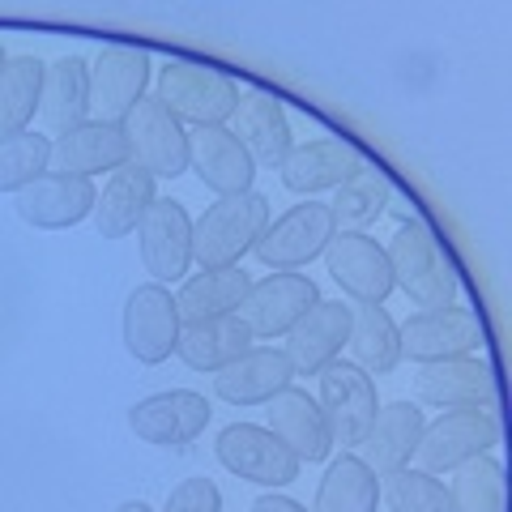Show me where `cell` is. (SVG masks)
<instances>
[{"instance_id": "2e32d148", "label": "cell", "mask_w": 512, "mask_h": 512, "mask_svg": "<svg viewBox=\"0 0 512 512\" xmlns=\"http://www.w3.org/2000/svg\"><path fill=\"white\" fill-rule=\"evenodd\" d=\"M210 423V402L192 389H171L154 393L146 402H137L128 410V427L137 440L158 444V448H184L192 444Z\"/></svg>"}, {"instance_id": "8fae6325", "label": "cell", "mask_w": 512, "mask_h": 512, "mask_svg": "<svg viewBox=\"0 0 512 512\" xmlns=\"http://www.w3.org/2000/svg\"><path fill=\"white\" fill-rule=\"evenodd\" d=\"M320 303V291L308 274H269L261 282H252L248 299L239 303V320L248 325L256 342H274L286 338L295 329V320H303Z\"/></svg>"}, {"instance_id": "ab89813d", "label": "cell", "mask_w": 512, "mask_h": 512, "mask_svg": "<svg viewBox=\"0 0 512 512\" xmlns=\"http://www.w3.org/2000/svg\"><path fill=\"white\" fill-rule=\"evenodd\" d=\"M5 60H9V56H5V47H0V69H5Z\"/></svg>"}, {"instance_id": "cb8c5ba5", "label": "cell", "mask_w": 512, "mask_h": 512, "mask_svg": "<svg viewBox=\"0 0 512 512\" xmlns=\"http://www.w3.org/2000/svg\"><path fill=\"white\" fill-rule=\"evenodd\" d=\"M265 406H269L265 410L269 431H274V436L299 457V466L303 461L316 466V461H325L333 453V440H329V427H325V414H320L316 397L295 389V384H286V389L278 397H269Z\"/></svg>"}, {"instance_id": "74e56055", "label": "cell", "mask_w": 512, "mask_h": 512, "mask_svg": "<svg viewBox=\"0 0 512 512\" xmlns=\"http://www.w3.org/2000/svg\"><path fill=\"white\" fill-rule=\"evenodd\" d=\"M252 512H308L299 500H291V495H278V491H265L261 500L252 504Z\"/></svg>"}, {"instance_id": "f1b7e54d", "label": "cell", "mask_w": 512, "mask_h": 512, "mask_svg": "<svg viewBox=\"0 0 512 512\" xmlns=\"http://www.w3.org/2000/svg\"><path fill=\"white\" fill-rule=\"evenodd\" d=\"M252 278L244 265L231 269H201L180 282L175 291V308H180V320L192 325V320H214V316H235L239 303L248 299Z\"/></svg>"}, {"instance_id": "f35d334b", "label": "cell", "mask_w": 512, "mask_h": 512, "mask_svg": "<svg viewBox=\"0 0 512 512\" xmlns=\"http://www.w3.org/2000/svg\"><path fill=\"white\" fill-rule=\"evenodd\" d=\"M116 512H154V508H150L146 500H128V504H120Z\"/></svg>"}, {"instance_id": "83f0119b", "label": "cell", "mask_w": 512, "mask_h": 512, "mask_svg": "<svg viewBox=\"0 0 512 512\" xmlns=\"http://www.w3.org/2000/svg\"><path fill=\"white\" fill-rule=\"evenodd\" d=\"M252 333L239 316H214V320H192V325L180 329V346H175V355H180L192 372H222L227 363H235L239 355H248L252 350Z\"/></svg>"}, {"instance_id": "4dcf8cb0", "label": "cell", "mask_w": 512, "mask_h": 512, "mask_svg": "<svg viewBox=\"0 0 512 512\" xmlns=\"http://www.w3.org/2000/svg\"><path fill=\"white\" fill-rule=\"evenodd\" d=\"M376 508H380V474L359 453L333 457L316 487L312 512H376Z\"/></svg>"}, {"instance_id": "7402d4cb", "label": "cell", "mask_w": 512, "mask_h": 512, "mask_svg": "<svg viewBox=\"0 0 512 512\" xmlns=\"http://www.w3.org/2000/svg\"><path fill=\"white\" fill-rule=\"evenodd\" d=\"M295 380L291 359L274 346H252L222 372H214V397L227 406H265Z\"/></svg>"}, {"instance_id": "8d00e7d4", "label": "cell", "mask_w": 512, "mask_h": 512, "mask_svg": "<svg viewBox=\"0 0 512 512\" xmlns=\"http://www.w3.org/2000/svg\"><path fill=\"white\" fill-rule=\"evenodd\" d=\"M163 512H222V491L214 487V478H184L167 495Z\"/></svg>"}, {"instance_id": "d6986e66", "label": "cell", "mask_w": 512, "mask_h": 512, "mask_svg": "<svg viewBox=\"0 0 512 512\" xmlns=\"http://www.w3.org/2000/svg\"><path fill=\"white\" fill-rule=\"evenodd\" d=\"M346 338H350V303L320 299L316 308L303 320H295V329L286 333L282 355L291 359L295 376H320L333 359H342Z\"/></svg>"}, {"instance_id": "30bf717a", "label": "cell", "mask_w": 512, "mask_h": 512, "mask_svg": "<svg viewBox=\"0 0 512 512\" xmlns=\"http://www.w3.org/2000/svg\"><path fill=\"white\" fill-rule=\"evenodd\" d=\"M402 359L414 363H440V359H466L483 350V320L470 308H431L414 312L406 325H397Z\"/></svg>"}, {"instance_id": "ac0fdd59", "label": "cell", "mask_w": 512, "mask_h": 512, "mask_svg": "<svg viewBox=\"0 0 512 512\" xmlns=\"http://www.w3.org/2000/svg\"><path fill=\"white\" fill-rule=\"evenodd\" d=\"M188 171H197V180L210 192H218V197L252 192V180H256V163L227 124L192 128L188 133Z\"/></svg>"}, {"instance_id": "f546056e", "label": "cell", "mask_w": 512, "mask_h": 512, "mask_svg": "<svg viewBox=\"0 0 512 512\" xmlns=\"http://www.w3.org/2000/svg\"><path fill=\"white\" fill-rule=\"evenodd\" d=\"M350 363L367 376H384L402 363V342H397V320L376 308V303H350Z\"/></svg>"}, {"instance_id": "5b68a950", "label": "cell", "mask_w": 512, "mask_h": 512, "mask_svg": "<svg viewBox=\"0 0 512 512\" xmlns=\"http://www.w3.org/2000/svg\"><path fill=\"white\" fill-rule=\"evenodd\" d=\"M338 235L333 227V214L325 201H303V205H291L282 218H269L265 235L256 239V261L274 274H295V269L312 265L316 256H325L329 239Z\"/></svg>"}, {"instance_id": "277c9868", "label": "cell", "mask_w": 512, "mask_h": 512, "mask_svg": "<svg viewBox=\"0 0 512 512\" xmlns=\"http://www.w3.org/2000/svg\"><path fill=\"white\" fill-rule=\"evenodd\" d=\"M316 406H320V414H325L333 448L355 453V448L363 444V436H367V427H372V419H376V410H380L376 380L367 372H359L350 359H333L325 372H320Z\"/></svg>"}, {"instance_id": "3957f363", "label": "cell", "mask_w": 512, "mask_h": 512, "mask_svg": "<svg viewBox=\"0 0 512 512\" xmlns=\"http://www.w3.org/2000/svg\"><path fill=\"white\" fill-rule=\"evenodd\" d=\"M154 99L163 103L180 124L214 128V124H231L235 107H239V86L227 73L210 69V64L167 60L163 69H158Z\"/></svg>"}, {"instance_id": "4316f807", "label": "cell", "mask_w": 512, "mask_h": 512, "mask_svg": "<svg viewBox=\"0 0 512 512\" xmlns=\"http://www.w3.org/2000/svg\"><path fill=\"white\" fill-rule=\"evenodd\" d=\"M39 116L56 137L73 133L90 120V64L82 56H64L43 69Z\"/></svg>"}, {"instance_id": "d590c367", "label": "cell", "mask_w": 512, "mask_h": 512, "mask_svg": "<svg viewBox=\"0 0 512 512\" xmlns=\"http://www.w3.org/2000/svg\"><path fill=\"white\" fill-rule=\"evenodd\" d=\"M47 171H52V137H39L30 128L0 137V192H22Z\"/></svg>"}, {"instance_id": "e575fe53", "label": "cell", "mask_w": 512, "mask_h": 512, "mask_svg": "<svg viewBox=\"0 0 512 512\" xmlns=\"http://www.w3.org/2000/svg\"><path fill=\"white\" fill-rule=\"evenodd\" d=\"M448 495L457 512H504V466L487 457H474L448 474Z\"/></svg>"}, {"instance_id": "9c48e42d", "label": "cell", "mask_w": 512, "mask_h": 512, "mask_svg": "<svg viewBox=\"0 0 512 512\" xmlns=\"http://www.w3.org/2000/svg\"><path fill=\"white\" fill-rule=\"evenodd\" d=\"M180 329H184L180 308H175V295L163 282H146L124 299V350L137 363L146 367L167 363L175 346H180Z\"/></svg>"}, {"instance_id": "836d02e7", "label": "cell", "mask_w": 512, "mask_h": 512, "mask_svg": "<svg viewBox=\"0 0 512 512\" xmlns=\"http://www.w3.org/2000/svg\"><path fill=\"white\" fill-rule=\"evenodd\" d=\"M380 500L389 504V512H457L448 483H440V474H427L419 466L380 474Z\"/></svg>"}, {"instance_id": "7c38bea8", "label": "cell", "mask_w": 512, "mask_h": 512, "mask_svg": "<svg viewBox=\"0 0 512 512\" xmlns=\"http://www.w3.org/2000/svg\"><path fill=\"white\" fill-rule=\"evenodd\" d=\"M329 278L342 286V295L350 303H376L384 308V299L393 295V269L389 252L376 244L367 231H338L325 248Z\"/></svg>"}, {"instance_id": "9a60e30c", "label": "cell", "mask_w": 512, "mask_h": 512, "mask_svg": "<svg viewBox=\"0 0 512 512\" xmlns=\"http://www.w3.org/2000/svg\"><path fill=\"white\" fill-rule=\"evenodd\" d=\"M137 244H141V261L154 282H180L192 265V218L180 201L158 197L146 218L137 227Z\"/></svg>"}, {"instance_id": "484cf974", "label": "cell", "mask_w": 512, "mask_h": 512, "mask_svg": "<svg viewBox=\"0 0 512 512\" xmlns=\"http://www.w3.org/2000/svg\"><path fill=\"white\" fill-rule=\"evenodd\" d=\"M423 410L414 402H389L376 410L372 427L363 436V461L372 466L376 474H393L414 461V448H419V436H423Z\"/></svg>"}, {"instance_id": "603a6c76", "label": "cell", "mask_w": 512, "mask_h": 512, "mask_svg": "<svg viewBox=\"0 0 512 512\" xmlns=\"http://www.w3.org/2000/svg\"><path fill=\"white\" fill-rule=\"evenodd\" d=\"M128 137L120 124H103V120H86L82 128L64 137H52V171L56 175H82L94 180L103 171H120L128 167Z\"/></svg>"}, {"instance_id": "8992f818", "label": "cell", "mask_w": 512, "mask_h": 512, "mask_svg": "<svg viewBox=\"0 0 512 512\" xmlns=\"http://www.w3.org/2000/svg\"><path fill=\"white\" fill-rule=\"evenodd\" d=\"M500 444L495 410H444L436 423H423L414 461L427 474H453L474 457H487Z\"/></svg>"}, {"instance_id": "5bb4252c", "label": "cell", "mask_w": 512, "mask_h": 512, "mask_svg": "<svg viewBox=\"0 0 512 512\" xmlns=\"http://www.w3.org/2000/svg\"><path fill=\"white\" fill-rule=\"evenodd\" d=\"M414 393L431 410H495V372L478 355L419 363Z\"/></svg>"}, {"instance_id": "44dd1931", "label": "cell", "mask_w": 512, "mask_h": 512, "mask_svg": "<svg viewBox=\"0 0 512 512\" xmlns=\"http://www.w3.org/2000/svg\"><path fill=\"white\" fill-rule=\"evenodd\" d=\"M231 133L239 137V146L248 150V158L256 167H282L286 154L295 150L291 137V116L274 94H239V107L231 116Z\"/></svg>"}, {"instance_id": "d4e9b609", "label": "cell", "mask_w": 512, "mask_h": 512, "mask_svg": "<svg viewBox=\"0 0 512 512\" xmlns=\"http://www.w3.org/2000/svg\"><path fill=\"white\" fill-rule=\"evenodd\" d=\"M154 201H158V188H154V175L150 171H141L137 163L111 171L103 192H99V201H94V214H90L94 218V231H99L103 239L133 235Z\"/></svg>"}, {"instance_id": "52a82bcc", "label": "cell", "mask_w": 512, "mask_h": 512, "mask_svg": "<svg viewBox=\"0 0 512 512\" xmlns=\"http://www.w3.org/2000/svg\"><path fill=\"white\" fill-rule=\"evenodd\" d=\"M214 453H218V461L235 478L256 483V487H269V491L295 483L299 470H303L291 448H286L269 427H256V423H231V427H222Z\"/></svg>"}, {"instance_id": "6da1fadb", "label": "cell", "mask_w": 512, "mask_h": 512, "mask_svg": "<svg viewBox=\"0 0 512 512\" xmlns=\"http://www.w3.org/2000/svg\"><path fill=\"white\" fill-rule=\"evenodd\" d=\"M389 269H393V286H402L406 299L419 312L431 308H453L461 295V278L448 252L440 244V235L427 227L423 218H406L397 235L389 239Z\"/></svg>"}, {"instance_id": "d6a6232c", "label": "cell", "mask_w": 512, "mask_h": 512, "mask_svg": "<svg viewBox=\"0 0 512 512\" xmlns=\"http://www.w3.org/2000/svg\"><path fill=\"white\" fill-rule=\"evenodd\" d=\"M43 69L35 56H9L0 69V137L26 133L30 120L39 111V94H43Z\"/></svg>"}, {"instance_id": "7a4b0ae2", "label": "cell", "mask_w": 512, "mask_h": 512, "mask_svg": "<svg viewBox=\"0 0 512 512\" xmlns=\"http://www.w3.org/2000/svg\"><path fill=\"white\" fill-rule=\"evenodd\" d=\"M269 227V201L261 192H239L205 205V214L192 222V261L201 269H231L244 265L256 239Z\"/></svg>"}, {"instance_id": "4fadbf2b", "label": "cell", "mask_w": 512, "mask_h": 512, "mask_svg": "<svg viewBox=\"0 0 512 512\" xmlns=\"http://www.w3.org/2000/svg\"><path fill=\"white\" fill-rule=\"evenodd\" d=\"M150 56L141 47H103L90 64V116L103 124H124V116L146 99Z\"/></svg>"}, {"instance_id": "1f68e13d", "label": "cell", "mask_w": 512, "mask_h": 512, "mask_svg": "<svg viewBox=\"0 0 512 512\" xmlns=\"http://www.w3.org/2000/svg\"><path fill=\"white\" fill-rule=\"evenodd\" d=\"M393 201V184L384 180V171L363 163L346 184L333 188V201H329V214H333V227L338 231H363L389 210Z\"/></svg>"}, {"instance_id": "e0dca14e", "label": "cell", "mask_w": 512, "mask_h": 512, "mask_svg": "<svg viewBox=\"0 0 512 512\" xmlns=\"http://www.w3.org/2000/svg\"><path fill=\"white\" fill-rule=\"evenodd\" d=\"M94 201H99L94 180L47 171L18 192V218L35 231H64V227H77L82 218H90Z\"/></svg>"}, {"instance_id": "ffe728a7", "label": "cell", "mask_w": 512, "mask_h": 512, "mask_svg": "<svg viewBox=\"0 0 512 512\" xmlns=\"http://www.w3.org/2000/svg\"><path fill=\"white\" fill-rule=\"evenodd\" d=\"M367 158L350 146V141H338V137H320V141H308V146H295L286 154V163L278 167L282 175V188L295 192V197H316L325 188H338L355 175Z\"/></svg>"}, {"instance_id": "ba28073f", "label": "cell", "mask_w": 512, "mask_h": 512, "mask_svg": "<svg viewBox=\"0 0 512 512\" xmlns=\"http://www.w3.org/2000/svg\"><path fill=\"white\" fill-rule=\"evenodd\" d=\"M120 128L128 137V158L141 171H150L154 180H175V175L188 171V133L154 94H146L128 111Z\"/></svg>"}]
</instances>
